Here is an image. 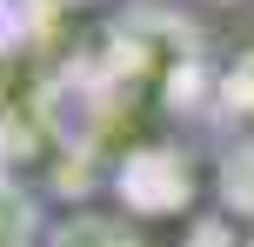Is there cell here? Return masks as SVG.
<instances>
[{
    "label": "cell",
    "mask_w": 254,
    "mask_h": 247,
    "mask_svg": "<svg viewBox=\"0 0 254 247\" xmlns=\"http://www.w3.org/2000/svg\"><path fill=\"white\" fill-rule=\"evenodd\" d=\"M54 207L40 200V187L27 174H7V247H47Z\"/></svg>",
    "instance_id": "2"
},
{
    "label": "cell",
    "mask_w": 254,
    "mask_h": 247,
    "mask_svg": "<svg viewBox=\"0 0 254 247\" xmlns=\"http://www.w3.org/2000/svg\"><path fill=\"white\" fill-rule=\"evenodd\" d=\"M181 7H254V0H181Z\"/></svg>",
    "instance_id": "3"
},
{
    "label": "cell",
    "mask_w": 254,
    "mask_h": 247,
    "mask_svg": "<svg viewBox=\"0 0 254 247\" xmlns=\"http://www.w3.org/2000/svg\"><path fill=\"white\" fill-rule=\"evenodd\" d=\"M47 247H154L140 234L134 214H114V207H61L47 227Z\"/></svg>",
    "instance_id": "1"
}]
</instances>
